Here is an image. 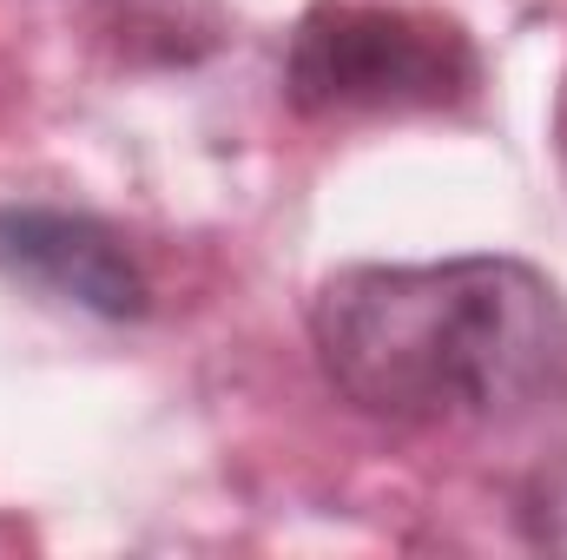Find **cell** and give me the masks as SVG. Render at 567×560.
<instances>
[{"label": "cell", "mask_w": 567, "mask_h": 560, "mask_svg": "<svg viewBox=\"0 0 567 560\" xmlns=\"http://www.w3.org/2000/svg\"><path fill=\"white\" fill-rule=\"evenodd\" d=\"M482 80L462 27L410 7H317L290 40V106L297 113H429L468 100Z\"/></svg>", "instance_id": "obj_2"}, {"label": "cell", "mask_w": 567, "mask_h": 560, "mask_svg": "<svg viewBox=\"0 0 567 560\" xmlns=\"http://www.w3.org/2000/svg\"><path fill=\"white\" fill-rule=\"evenodd\" d=\"M0 278L113 323L145 310V278L133 251L106 225L73 211H0Z\"/></svg>", "instance_id": "obj_3"}, {"label": "cell", "mask_w": 567, "mask_h": 560, "mask_svg": "<svg viewBox=\"0 0 567 560\" xmlns=\"http://www.w3.org/2000/svg\"><path fill=\"white\" fill-rule=\"evenodd\" d=\"M323 376L370 416L468 422L528 403L567 363V303L535 265H357L317 290Z\"/></svg>", "instance_id": "obj_1"}, {"label": "cell", "mask_w": 567, "mask_h": 560, "mask_svg": "<svg viewBox=\"0 0 567 560\" xmlns=\"http://www.w3.org/2000/svg\"><path fill=\"white\" fill-rule=\"evenodd\" d=\"M561 158H567V100H561Z\"/></svg>", "instance_id": "obj_4"}]
</instances>
